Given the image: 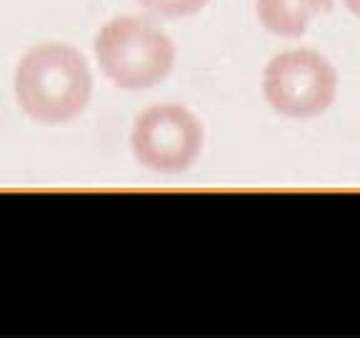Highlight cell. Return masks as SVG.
<instances>
[{
  "label": "cell",
  "instance_id": "6da1fadb",
  "mask_svg": "<svg viewBox=\"0 0 360 338\" xmlns=\"http://www.w3.org/2000/svg\"><path fill=\"white\" fill-rule=\"evenodd\" d=\"M93 90L88 63L65 43H40L15 68V98L43 125H63L85 111Z\"/></svg>",
  "mask_w": 360,
  "mask_h": 338
},
{
  "label": "cell",
  "instance_id": "7a4b0ae2",
  "mask_svg": "<svg viewBox=\"0 0 360 338\" xmlns=\"http://www.w3.org/2000/svg\"><path fill=\"white\" fill-rule=\"evenodd\" d=\"M96 58L108 80L123 90H146L173 70L175 45L158 23L123 15L96 35Z\"/></svg>",
  "mask_w": 360,
  "mask_h": 338
},
{
  "label": "cell",
  "instance_id": "3957f363",
  "mask_svg": "<svg viewBox=\"0 0 360 338\" xmlns=\"http://www.w3.org/2000/svg\"><path fill=\"white\" fill-rule=\"evenodd\" d=\"M263 93L270 108L281 115L313 118L335 101L338 70L318 51H285L265 65Z\"/></svg>",
  "mask_w": 360,
  "mask_h": 338
},
{
  "label": "cell",
  "instance_id": "277c9868",
  "mask_svg": "<svg viewBox=\"0 0 360 338\" xmlns=\"http://www.w3.org/2000/svg\"><path fill=\"white\" fill-rule=\"evenodd\" d=\"M138 163L155 173H183L202 151L200 120L180 103H160L138 115L130 133Z\"/></svg>",
  "mask_w": 360,
  "mask_h": 338
},
{
  "label": "cell",
  "instance_id": "5b68a950",
  "mask_svg": "<svg viewBox=\"0 0 360 338\" xmlns=\"http://www.w3.org/2000/svg\"><path fill=\"white\" fill-rule=\"evenodd\" d=\"M333 11V0H258L255 13L265 30L281 38H300L313 18Z\"/></svg>",
  "mask_w": 360,
  "mask_h": 338
},
{
  "label": "cell",
  "instance_id": "8992f818",
  "mask_svg": "<svg viewBox=\"0 0 360 338\" xmlns=\"http://www.w3.org/2000/svg\"><path fill=\"white\" fill-rule=\"evenodd\" d=\"M146 11L160 18H186L195 15L208 6V0H138Z\"/></svg>",
  "mask_w": 360,
  "mask_h": 338
},
{
  "label": "cell",
  "instance_id": "52a82bcc",
  "mask_svg": "<svg viewBox=\"0 0 360 338\" xmlns=\"http://www.w3.org/2000/svg\"><path fill=\"white\" fill-rule=\"evenodd\" d=\"M345 6H348V11L353 13V15L360 18V0H345Z\"/></svg>",
  "mask_w": 360,
  "mask_h": 338
}]
</instances>
